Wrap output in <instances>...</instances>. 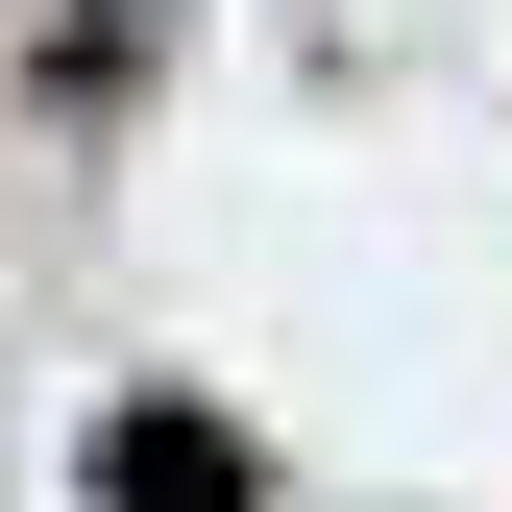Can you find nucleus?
Returning <instances> with one entry per match:
<instances>
[{"mask_svg":"<svg viewBox=\"0 0 512 512\" xmlns=\"http://www.w3.org/2000/svg\"><path fill=\"white\" fill-rule=\"evenodd\" d=\"M98 512H244V439H196V415H122V439H98Z\"/></svg>","mask_w":512,"mask_h":512,"instance_id":"f257e3e1","label":"nucleus"}]
</instances>
